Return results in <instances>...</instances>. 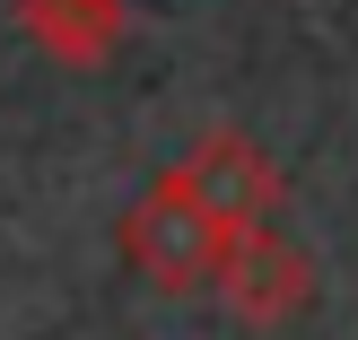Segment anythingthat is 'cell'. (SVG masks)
I'll use <instances>...</instances> for the list:
<instances>
[{
    "mask_svg": "<svg viewBox=\"0 0 358 340\" xmlns=\"http://www.w3.org/2000/svg\"><path fill=\"white\" fill-rule=\"evenodd\" d=\"M166 184L184 192L192 209H201L219 236H245V227H271V209H280V166H271V149H254L245 131H201L184 157L166 166Z\"/></svg>",
    "mask_w": 358,
    "mask_h": 340,
    "instance_id": "6da1fadb",
    "label": "cell"
},
{
    "mask_svg": "<svg viewBox=\"0 0 358 340\" xmlns=\"http://www.w3.org/2000/svg\"><path fill=\"white\" fill-rule=\"evenodd\" d=\"M219 227L201 219V209L184 201V192L157 175L149 192H140L131 209H122V262H131L149 288H166V297H184V288H210V271H219Z\"/></svg>",
    "mask_w": 358,
    "mask_h": 340,
    "instance_id": "7a4b0ae2",
    "label": "cell"
},
{
    "mask_svg": "<svg viewBox=\"0 0 358 340\" xmlns=\"http://www.w3.org/2000/svg\"><path fill=\"white\" fill-rule=\"evenodd\" d=\"M17 27H27V44L44 52V61L96 70V61H114L131 9H122V0H17Z\"/></svg>",
    "mask_w": 358,
    "mask_h": 340,
    "instance_id": "277c9868",
    "label": "cell"
},
{
    "mask_svg": "<svg viewBox=\"0 0 358 340\" xmlns=\"http://www.w3.org/2000/svg\"><path fill=\"white\" fill-rule=\"evenodd\" d=\"M210 288L227 297V314H236V323L280 332V323H297V314H306V297H315V262L297 253L280 227H245V236L219 244Z\"/></svg>",
    "mask_w": 358,
    "mask_h": 340,
    "instance_id": "3957f363",
    "label": "cell"
}]
</instances>
